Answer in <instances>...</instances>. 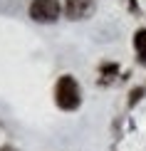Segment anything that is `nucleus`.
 I'll return each mask as SVG.
<instances>
[{
    "mask_svg": "<svg viewBox=\"0 0 146 151\" xmlns=\"http://www.w3.org/2000/svg\"><path fill=\"white\" fill-rule=\"evenodd\" d=\"M141 89H134V92H131V104H134V102H139V97H141Z\"/></svg>",
    "mask_w": 146,
    "mask_h": 151,
    "instance_id": "5",
    "label": "nucleus"
},
{
    "mask_svg": "<svg viewBox=\"0 0 146 151\" xmlns=\"http://www.w3.org/2000/svg\"><path fill=\"white\" fill-rule=\"evenodd\" d=\"M134 47L139 52V60L146 65V30H139V32L134 35Z\"/></svg>",
    "mask_w": 146,
    "mask_h": 151,
    "instance_id": "4",
    "label": "nucleus"
},
{
    "mask_svg": "<svg viewBox=\"0 0 146 151\" xmlns=\"http://www.w3.org/2000/svg\"><path fill=\"white\" fill-rule=\"evenodd\" d=\"M30 17L37 20V22H52V20L60 17V3L57 0H32Z\"/></svg>",
    "mask_w": 146,
    "mask_h": 151,
    "instance_id": "2",
    "label": "nucleus"
},
{
    "mask_svg": "<svg viewBox=\"0 0 146 151\" xmlns=\"http://www.w3.org/2000/svg\"><path fill=\"white\" fill-rule=\"evenodd\" d=\"M92 10V0H67V12L69 17H84Z\"/></svg>",
    "mask_w": 146,
    "mask_h": 151,
    "instance_id": "3",
    "label": "nucleus"
},
{
    "mask_svg": "<svg viewBox=\"0 0 146 151\" xmlns=\"http://www.w3.org/2000/svg\"><path fill=\"white\" fill-rule=\"evenodd\" d=\"M55 102L62 109H77L79 106V87L72 77H62L55 87Z\"/></svg>",
    "mask_w": 146,
    "mask_h": 151,
    "instance_id": "1",
    "label": "nucleus"
},
{
    "mask_svg": "<svg viewBox=\"0 0 146 151\" xmlns=\"http://www.w3.org/2000/svg\"><path fill=\"white\" fill-rule=\"evenodd\" d=\"M0 151H15V149H10V146H5V149H0Z\"/></svg>",
    "mask_w": 146,
    "mask_h": 151,
    "instance_id": "6",
    "label": "nucleus"
}]
</instances>
